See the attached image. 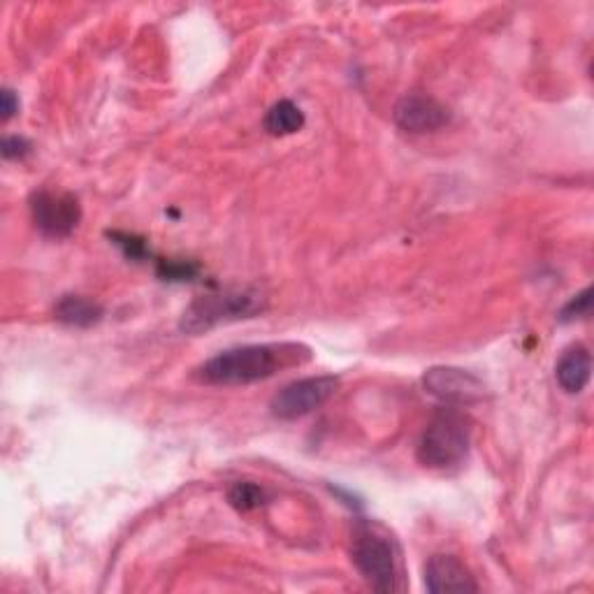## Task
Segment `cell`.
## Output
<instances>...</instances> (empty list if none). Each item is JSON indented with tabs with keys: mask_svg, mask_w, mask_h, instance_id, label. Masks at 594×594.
<instances>
[{
	"mask_svg": "<svg viewBox=\"0 0 594 594\" xmlns=\"http://www.w3.org/2000/svg\"><path fill=\"white\" fill-rule=\"evenodd\" d=\"M310 360L312 351L304 344H249L221 351L202 362L193 377L208 385H249Z\"/></svg>",
	"mask_w": 594,
	"mask_h": 594,
	"instance_id": "cell-1",
	"label": "cell"
},
{
	"mask_svg": "<svg viewBox=\"0 0 594 594\" xmlns=\"http://www.w3.org/2000/svg\"><path fill=\"white\" fill-rule=\"evenodd\" d=\"M351 560L360 576L377 592H400V550L388 531L370 520H360L351 537Z\"/></svg>",
	"mask_w": 594,
	"mask_h": 594,
	"instance_id": "cell-2",
	"label": "cell"
},
{
	"mask_svg": "<svg viewBox=\"0 0 594 594\" xmlns=\"http://www.w3.org/2000/svg\"><path fill=\"white\" fill-rule=\"evenodd\" d=\"M471 446V423L456 408L441 412L423 429L416 458L427 469H453L462 464Z\"/></svg>",
	"mask_w": 594,
	"mask_h": 594,
	"instance_id": "cell-3",
	"label": "cell"
},
{
	"mask_svg": "<svg viewBox=\"0 0 594 594\" xmlns=\"http://www.w3.org/2000/svg\"><path fill=\"white\" fill-rule=\"evenodd\" d=\"M260 310V298L247 289H228L195 298L181 314L179 330L189 335L208 333L221 323L249 318Z\"/></svg>",
	"mask_w": 594,
	"mask_h": 594,
	"instance_id": "cell-4",
	"label": "cell"
},
{
	"mask_svg": "<svg viewBox=\"0 0 594 594\" xmlns=\"http://www.w3.org/2000/svg\"><path fill=\"white\" fill-rule=\"evenodd\" d=\"M339 388L337 377H306L289 383L272 397L270 412L279 421H298L310 416L330 400Z\"/></svg>",
	"mask_w": 594,
	"mask_h": 594,
	"instance_id": "cell-5",
	"label": "cell"
},
{
	"mask_svg": "<svg viewBox=\"0 0 594 594\" xmlns=\"http://www.w3.org/2000/svg\"><path fill=\"white\" fill-rule=\"evenodd\" d=\"M31 216L40 233L60 239L75 233L81 221V204L72 193L35 191L31 195Z\"/></svg>",
	"mask_w": 594,
	"mask_h": 594,
	"instance_id": "cell-6",
	"label": "cell"
},
{
	"mask_svg": "<svg viewBox=\"0 0 594 594\" xmlns=\"http://www.w3.org/2000/svg\"><path fill=\"white\" fill-rule=\"evenodd\" d=\"M423 385L429 395L450 406L479 402L485 395L483 381L460 367H429L423 374Z\"/></svg>",
	"mask_w": 594,
	"mask_h": 594,
	"instance_id": "cell-7",
	"label": "cell"
},
{
	"mask_svg": "<svg viewBox=\"0 0 594 594\" xmlns=\"http://www.w3.org/2000/svg\"><path fill=\"white\" fill-rule=\"evenodd\" d=\"M393 119L402 131L423 135V133H435V131L444 128L450 121V112L435 98L421 96V93H408L397 100Z\"/></svg>",
	"mask_w": 594,
	"mask_h": 594,
	"instance_id": "cell-8",
	"label": "cell"
},
{
	"mask_svg": "<svg viewBox=\"0 0 594 594\" xmlns=\"http://www.w3.org/2000/svg\"><path fill=\"white\" fill-rule=\"evenodd\" d=\"M425 587L433 594L477 592L479 583L456 556H433L425 564Z\"/></svg>",
	"mask_w": 594,
	"mask_h": 594,
	"instance_id": "cell-9",
	"label": "cell"
},
{
	"mask_svg": "<svg viewBox=\"0 0 594 594\" xmlns=\"http://www.w3.org/2000/svg\"><path fill=\"white\" fill-rule=\"evenodd\" d=\"M592 374V356L585 346H571L562 354V358L556 365V379L560 388L569 395H579L585 391Z\"/></svg>",
	"mask_w": 594,
	"mask_h": 594,
	"instance_id": "cell-10",
	"label": "cell"
},
{
	"mask_svg": "<svg viewBox=\"0 0 594 594\" xmlns=\"http://www.w3.org/2000/svg\"><path fill=\"white\" fill-rule=\"evenodd\" d=\"M56 321L70 327H91L102 321V314L105 310L102 306L85 295H64L56 304Z\"/></svg>",
	"mask_w": 594,
	"mask_h": 594,
	"instance_id": "cell-11",
	"label": "cell"
},
{
	"mask_svg": "<svg viewBox=\"0 0 594 594\" xmlns=\"http://www.w3.org/2000/svg\"><path fill=\"white\" fill-rule=\"evenodd\" d=\"M262 126L274 137L293 135V133L302 131V126H304V112L295 105L293 100H279L270 108V112L265 114Z\"/></svg>",
	"mask_w": 594,
	"mask_h": 594,
	"instance_id": "cell-12",
	"label": "cell"
},
{
	"mask_svg": "<svg viewBox=\"0 0 594 594\" xmlns=\"http://www.w3.org/2000/svg\"><path fill=\"white\" fill-rule=\"evenodd\" d=\"M156 277L170 283H189L200 277V265L193 260H177V258H160L156 260Z\"/></svg>",
	"mask_w": 594,
	"mask_h": 594,
	"instance_id": "cell-13",
	"label": "cell"
},
{
	"mask_svg": "<svg viewBox=\"0 0 594 594\" xmlns=\"http://www.w3.org/2000/svg\"><path fill=\"white\" fill-rule=\"evenodd\" d=\"M268 500V493L256 483L249 481H239L228 490V502L242 511V514H249V511H256Z\"/></svg>",
	"mask_w": 594,
	"mask_h": 594,
	"instance_id": "cell-14",
	"label": "cell"
},
{
	"mask_svg": "<svg viewBox=\"0 0 594 594\" xmlns=\"http://www.w3.org/2000/svg\"><path fill=\"white\" fill-rule=\"evenodd\" d=\"M108 237L112 239L114 247L121 249V254H124L128 260H147L152 258V249L145 237L139 235H133V233H121V231H114V233H108Z\"/></svg>",
	"mask_w": 594,
	"mask_h": 594,
	"instance_id": "cell-15",
	"label": "cell"
},
{
	"mask_svg": "<svg viewBox=\"0 0 594 594\" xmlns=\"http://www.w3.org/2000/svg\"><path fill=\"white\" fill-rule=\"evenodd\" d=\"M590 312H592V289H583L579 295H573L562 306V312L558 314V321L560 323H573V321L590 316Z\"/></svg>",
	"mask_w": 594,
	"mask_h": 594,
	"instance_id": "cell-16",
	"label": "cell"
},
{
	"mask_svg": "<svg viewBox=\"0 0 594 594\" xmlns=\"http://www.w3.org/2000/svg\"><path fill=\"white\" fill-rule=\"evenodd\" d=\"M0 152H3V158H8V160L24 158L31 152V142L26 137L8 135V137H3V147H0Z\"/></svg>",
	"mask_w": 594,
	"mask_h": 594,
	"instance_id": "cell-17",
	"label": "cell"
},
{
	"mask_svg": "<svg viewBox=\"0 0 594 594\" xmlns=\"http://www.w3.org/2000/svg\"><path fill=\"white\" fill-rule=\"evenodd\" d=\"M0 112H3V121H10L19 112V98L12 89L0 91Z\"/></svg>",
	"mask_w": 594,
	"mask_h": 594,
	"instance_id": "cell-18",
	"label": "cell"
}]
</instances>
